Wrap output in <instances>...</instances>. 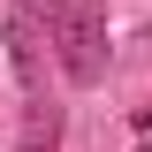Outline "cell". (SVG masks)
Listing matches in <instances>:
<instances>
[{
  "label": "cell",
  "mask_w": 152,
  "mask_h": 152,
  "mask_svg": "<svg viewBox=\"0 0 152 152\" xmlns=\"http://www.w3.org/2000/svg\"><path fill=\"white\" fill-rule=\"evenodd\" d=\"M46 46L69 84H99L107 76V8L99 0H46Z\"/></svg>",
  "instance_id": "1"
},
{
  "label": "cell",
  "mask_w": 152,
  "mask_h": 152,
  "mask_svg": "<svg viewBox=\"0 0 152 152\" xmlns=\"http://www.w3.org/2000/svg\"><path fill=\"white\" fill-rule=\"evenodd\" d=\"M8 69L38 99V84H46V0H15V15H8Z\"/></svg>",
  "instance_id": "2"
},
{
  "label": "cell",
  "mask_w": 152,
  "mask_h": 152,
  "mask_svg": "<svg viewBox=\"0 0 152 152\" xmlns=\"http://www.w3.org/2000/svg\"><path fill=\"white\" fill-rule=\"evenodd\" d=\"M61 129H69V114L38 91L31 107H23V137H15V152H61Z\"/></svg>",
  "instance_id": "3"
},
{
  "label": "cell",
  "mask_w": 152,
  "mask_h": 152,
  "mask_svg": "<svg viewBox=\"0 0 152 152\" xmlns=\"http://www.w3.org/2000/svg\"><path fill=\"white\" fill-rule=\"evenodd\" d=\"M129 129H152V99H145V107H129Z\"/></svg>",
  "instance_id": "4"
},
{
  "label": "cell",
  "mask_w": 152,
  "mask_h": 152,
  "mask_svg": "<svg viewBox=\"0 0 152 152\" xmlns=\"http://www.w3.org/2000/svg\"><path fill=\"white\" fill-rule=\"evenodd\" d=\"M145 152H152V145H145Z\"/></svg>",
  "instance_id": "5"
}]
</instances>
